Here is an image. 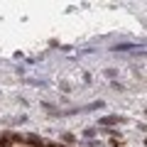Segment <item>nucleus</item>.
Segmentation results:
<instances>
[{
	"label": "nucleus",
	"mask_w": 147,
	"mask_h": 147,
	"mask_svg": "<svg viewBox=\"0 0 147 147\" xmlns=\"http://www.w3.org/2000/svg\"><path fill=\"white\" fill-rule=\"evenodd\" d=\"M27 142H30L32 147H44V142L39 140V137H37V135H27Z\"/></svg>",
	"instance_id": "3"
},
{
	"label": "nucleus",
	"mask_w": 147,
	"mask_h": 147,
	"mask_svg": "<svg viewBox=\"0 0 147 147\" xmlns=\"http://www.w3.org/2000/svg\"><path fill=\"white\" fill-rule=\"evenodd\" d=\"M49 147H57V145H49Z\"/></svg>",
	"instance_id": "7"
},
{
	"label": "nucleus",
	"mask_w": 147,
	"mask_h": 147,
	"mask_svg": "<svg viewBox=\"0 0 147 147\" xmlns=\"http://www.w3.org/2000/svg\"><path fill=\"white\" fill-rule=\"evenodd\" d=\"M103 100H96V103H88V105H86V108H81V110H96V108H103Z\"/></svg>",
	"instance_id": "4"
},
{
	"label": "nucleus",
	"mask_w": 147,
	"mask_h": 147,
	"mask_svg": "<svg viewBox=\"0 0 147 147\" xmlns=\"http://www.w3.org/2000/svg\"><path fill=\"white\" fill-rule=\"evenodd\" d=\"M115 123H123V118H118V115H108V118H100V125H115Z\"/></svg>",
	"instance_id": "1"
},
{
	"label": "nucleus",
	"mask_w": 147,
	"mask_h": 147,
	"mask_svg": "<svg viewBox=\"0 0 147 147\" xmlns=\"http://www.w3.org/2000/svg\"><path fill=\"white\" fill-rule=\"evenodd\" d=\"M113 88H115V91H125V86H123V84H118V81H113Z\"/></svg>",
	"instance_id": "6"
},
{
	"label": "nucleus",
	"mask_w": 147,
	"mask_h": 147,
	"mask_svg": "<svg viewBox=\"0 0 147 147\" xmlns=\"http://www.w3.org/2000/svg\"><path fill=\"white\" fill-rule=\"evenodd\" d=\"M127 49H137V44H115L110 52H127Z\"/></svg>",
	"instance_id": "2"
},
{
	"label": "nucleus",
	"mask_w": 147,
	"mask_h": 147,
	"mask_svg": "<svg viewBox=\"0 0 147 147\" xmlns=\"http://www.w3.org/2000/svg\"><path fill=\"white\" fill-rule=\"evenodd\" d=\"M12 145V137L10 135H3V137H0V147H10Z\"/></svg>",
	"instance_id": "5"
}]
</instances>
